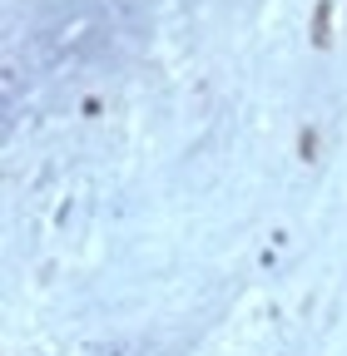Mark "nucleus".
I'll return each mask as SVG.
<instances>
[{
    "mask_svg": "<svg viewBox=\"0 0 347 356\" xmlns=\"http://www.w3.org/2000/svg\"><path fill=\"white\" fill-rule=\"evenodd\" d=\"M313 154H318V134H313V129H302V159L313 163Z\"/></svg>",
    "mask_w": 347,
    "mask_h": 356,
    "instance_id": "2",
    "label": "nucleus"
},
{
    "mask_svg": "<svg viewBox=\"0 0 347 356\" xmlns=\"http://www.w3.org/2000/svg\"><path fill=\"white\" fill-rule=\"evenodd\" d=\"M313 44L318 50L332 44V0H318V10H313Z\"/></svg>",
    "mask_w": 347,
    "mask_h": 356,
    "instance_id": "1",
    "label": "nucleus"
}]
</instances>
